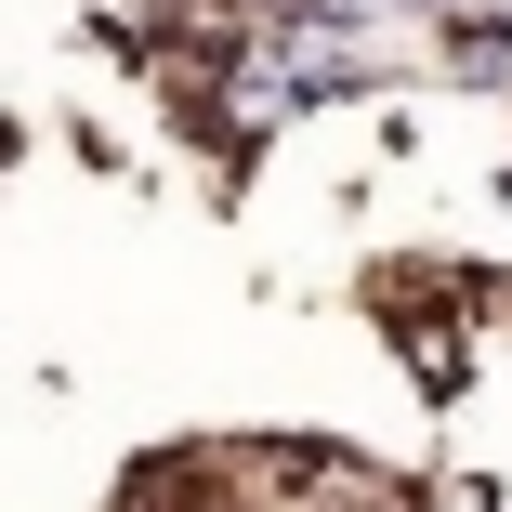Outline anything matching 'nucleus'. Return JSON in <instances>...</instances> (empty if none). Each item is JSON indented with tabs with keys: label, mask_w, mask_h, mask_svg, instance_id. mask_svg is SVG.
<instances>
[{
	"label": "nucleus",
	"mask_w": 512,
	"mask_h": 512,
	"mask_svg": "<svg viewBox=\"0 0 512 512\" xmlns=\"http://www.w3.org/2000/svg\"><path fill=\"white\" fill-rule=\"evenodd\" d=\"M355 302L381 316V342L407 355V342H434V329H473L486 302H499V276L434 263V250H368V263H355Z\"/></svg>",
	"instance_id": "nucleus-1"
},
{
	"label": "nucleus",
	"mask_w": 512,
	"mask_h": 512,
	"mask_svg": "<svg viewBox=\"0 0 512 512\" xmlns=\"http://www.w3.org/2000/svg\"><path fill=\"white\" fill-rule=\"evenodd\" d=\"M132 512H184V499H250V434H197V447H158L119 473Z\"/></svg>",
	"instance_id": "nucleus-2"
},
{
	"label": "nucleus",
	"mask_w": 512,
	"mask_h": 512,
	"mask_svg": "<svg viewBox=\"0 0 512 512\" xmlns=\"http://www.w3.org/2000/svg\"><path fill=\"white\" fill-rule=\"evenodd\" d=\"M499 316H512V276H499Z\"/></svg>",
	"instance_id": "nucleus-3"
}]
</instances>
